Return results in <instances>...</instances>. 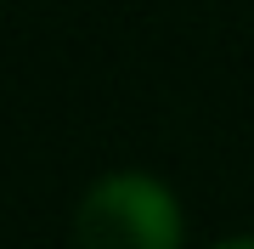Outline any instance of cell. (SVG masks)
I'll return each instance as SVG.
<instances>
[{
  "label": "cell",
  "instance_id": "6da1fadb",
  "mask_svg": "<svg viewBox=\"0 0 254 249\" xmlns=\"http://www.w3.org/2000/svg\"><path fill=\"white\" fill-rule=\"evenodd\" d=\"M73 238L79 249H181V204L158 175L119 170L85 193Z\"/></svg>",
  "mask_w": 254,
  "mask_h": 249
},
{
  "label": "cell",
  "instance_id": "7a4b0ae2",
  "mask_svg": "<svg viewBox=\"0 0 254 249\" xmlns=\"http://www.w3.org/2000/svg\"><path fill=\"white\" fill-rule=\"evenodd\" d=\"M215 249H254V238H226V244H215Z\"/></svg>",
  "mask_w": 254,
  "mask_h": 249
}]
</instances>
